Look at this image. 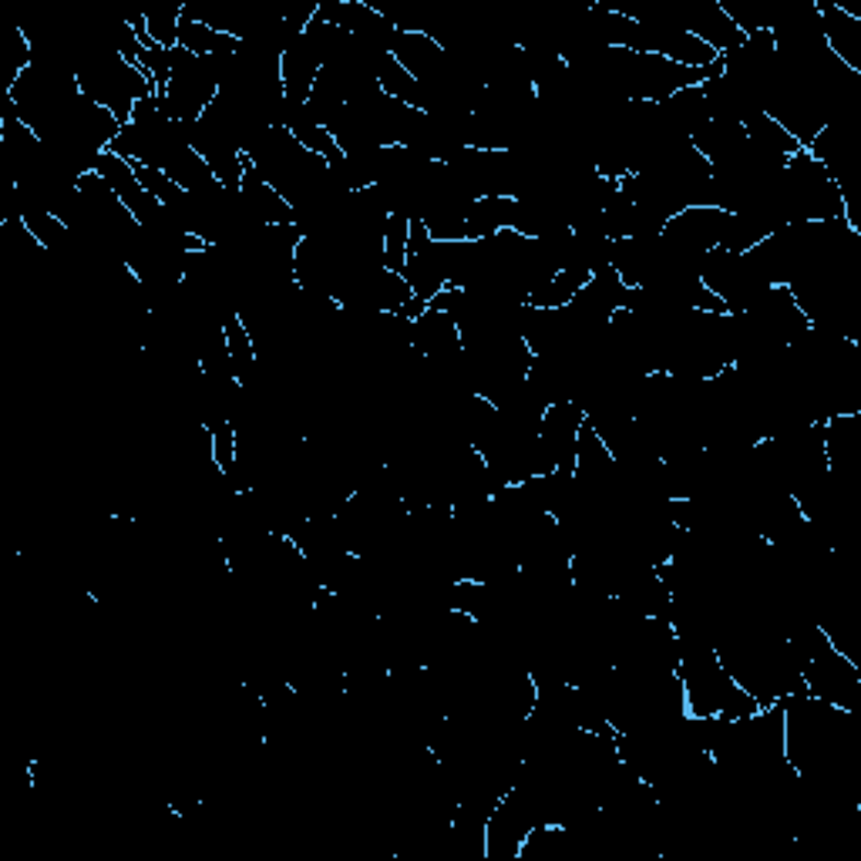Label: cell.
<instances>
[{"mask_svg": "<svg viewBox=\"0 0 861 861\" xmlns=\"http://www.w3.org/2000/svg\"><path fill=\"white\" fill-rule=\"evenodd\" d=\"M407 246H411V216L394 209L384 222V269L404 277L407 269Z\"/></svg>", "mask_w": 861, "mask_h": 861, "instance_id": "1", "label": "cell"}]
</instances>
